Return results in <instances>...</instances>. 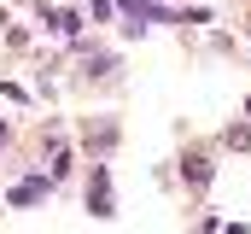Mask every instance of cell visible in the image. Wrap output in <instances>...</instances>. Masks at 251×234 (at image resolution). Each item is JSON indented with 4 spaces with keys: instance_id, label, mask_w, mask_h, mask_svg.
Masks as SVG:
<instances>
[{
    "instance_id": "cell-3",
    "label": "cell",
    "mask_w": 251,
    "mask_h": 234,
    "mask_svg": "<svg viewBox=\"0 0 251 234\" xmlns=\"http://www.w3.org/2000/svg\"><path fill=\"white\" fill-rule=\"evenodd\" d=\"M41 18H47V29L64 35V41H76V35H82V12H70V6H53V12H41Z\"/></svg>"
},
{
    "instance_id": "cell-1",
    "label": "cell",
    "mask_w": 251,
    "mask_h": 234,
    "mask_svg": "<svg viewBox=\"0 0 251 234\" xmlns=\"http://www.w3.org/2000/svg\"><path fill=\"white\" fill-rule=\"evenodd\" d=\"M88 211L94 217H117V199H111V170L94 164V181H88Z\"/></svg>"
},
{
    "instance_id": "cell-5",
    "label": "cell",
    "mask_w": 251,
    "mask_h": 234,
    "mask_svg": "<svg viewBox=\"0 0 251 234\" xmlns=\"http://www.w3.org/2000/svg\"><path fill=\"white\" fill-rule=\"evenodd\" d=\"M0 29H6V12H0Z\"/></svg>"
},
{
    "instance_id": "cell-2",
    "label": "cell",
    "mask_w": 251,
    "mask_h": 234,
    "mask_svg": "<svg viewBox=\"0 0 251 234\" xmlns=\"http://www.w3.org/2000/svg\"><path fill=\"white\" fill-rule=\"evenodd\" d=\"M47 193H53V176H24V181H18V187L6 193V205H18V211H29V205H41Z\"/></svg>"
},
{
    "instance_id": "cell-4",
    "label": "cell",
    "mask_w": 251,
    "mask_h": 234,
    "mask_svg": "<svg viewBox=\"0 0 251 234\" xmlns=\"http://www.w3.org/2000/svg\"><path fill=\"white\" fill-rule=\"evenodd\" d=\"M181 176H187L193 187H204V181H210V158H204V152H193L187 164H181Z\"/></svg>"
},
{
    "instance_id": "cell-6",
    "label": "cell",
    "mask_w": 251,
    "mask_h": 234,
    "mask_svg": "<svg viewBox=\"0 0 251 234\" xmlns=\"http://www.w3.org/2000/svg\"><path fill=\"white\" fill-rule=\"evenodd\" d=\"M246 112H251V100H246Z\"/></svg>"
}]
</instances>
